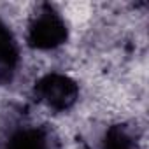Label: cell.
Masks as SVG:
<instances>
[{"label":"cell","instance_id":"1","mask_svg":"<svg viewBox=\"0 0 149 149\" xmlns=\"http://www.w3.org/2000/svg\"><path fill=\"white\" fill-rule=\"evenodd\" d=\"M68 37L70 26L63 14L56 9V6L49 2L39 4L26 25V46L33 51L49 53L65 46L68 42Z\"/></svg>","mask_w":149,"mask_h":149},{"label":"cell","instance_id":"2","mask_svg":"<svg viewBox=\"0 0 149 149\" xmlns=\"http://www.w3.org/2000/svg\"><path fill=\"white\" fill-rule=\"evenodd\" d=\"M30 97L35 104L46 107L53 114H67L77 105L81 98V86L68 74L49 70L35 79Z\"/></svg>","mask_w":149,"mask_h":149},{"label":"cell","instance_id":"3","mask_svg":"<svg viewBox=\"0 0 149 149\" xmlns=\"http://www.w3.org/2000/svg\"><path fill=\"white\" fill-rule=\"evenodd\" d=\"M0 149H63V144L46 123L14 121L0 135Z\"/></svg>","mask_w":149,"mask_h":149},{"label":"cell","instance_id":"4","mask_svg":"<svg viewBox=\"0 0 149 149\" xmlns=\"http://www.w3.org/2000/svg\"><path fill=\"white\" fill-rule=\"evenodd\" d=\"M21 67V46L13 28L0 18V86H11Z\"/></svg>","mask_w":149,"mask_h":149},{"label":"cell","instance_id":"5","mask_svg":"<svg viewBox=\"0 0 149 149\" xmlns=\"http://www.w3.org/2000/svg\"><path fill=\"white\" fill-rule=\"evenodd\" d=\"M100 149H142L132 126L126 123L109 125L100 137Z\"/></svg>","mask_w":149,"mask_h":149}]
</instances>
